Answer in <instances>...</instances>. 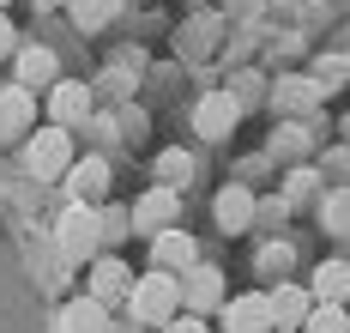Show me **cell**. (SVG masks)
<instances>
[{
  "label": "cell",
  "instance_id": "obj_1",
  "mask_svg": "<svg viewBox=\"0 0 350 333\" xmlns=\"http://www.w3.org/2000/svg\"><path fill=\"white\" fill-rule=\"evenodd\" d=\"M127 315H133V328H170L175 315H181V279L175 273H139L133 279V291H127Z\"/></svg>",
  "mask_w": 350,
  "mask_h": 333
},
{
  "label": "cell",
  "instance_id": "obj_2",
  "mask_svg": "<svg viewBox=\"0 0 350 333\" xmlns=\"http://www.w3.org/2000/svg\"><path fill=\"white\" fill-rule=\"evenodd\" d=\"M55 249L67 267H91V260L103 255V243H97V206H85V200H67V212L55 224Z\"/></svg>",
  "mask_w": 350,
  "mask_h": 333
},
{
  "label": "cell",
  "instance_id": "obj_3",
  "mask_svg": "<svg viewBox=\"0 0 350 333\" xmlns=\"http://www.w3.org/2000/svg\"><path fill=\"white\" fill-rule=\"evenodd\" d=\"M72 134L67 127H36L31 140H25V170H31L36 182H67V170H72Z\"/></svg>",
  "mask_w": 350,
  "mask_h": 333
},
{
  "label": "cell",
  "instance_id": "obj_4",
  "mask_svg": "<svg viewBox=\"0 0 350 333\" xmlns=\"http://www.w3.org/2000/svg\"><path fill=\"white\" fill-rule=\"evenodd\" d=\"M224 267L217 260H193L187 273H181V315H206V309H224Z\"/></svg>",
  "mask_w": 350,
  "mask_h": 333
},
{
  "label": "cell",
  "instance_id": "obj_5",
  "mask_svg": "<svg viewBox=\"0 0 350 333\" xmlns=\"http://www.w3.org/2000/svg\"><path fill=\"white\" fill-rule=\"evenodd\" d=\"M91 103H97V91H91L85 79H55V85H49V127L79 134V127L91 121Z\"/></svg>",
  "mask_w": 350,
  "mask_h": 333
},
{
  "label": "cell",
  "instance_id": "obj_6",
  "mask_svg": "<svg viewBox=\"0 0 350 333\" xmlns=\"http://www.w3.org/2000/svg\"><path fill=\"white\" fill-rule=\"evenodd\" d=\"M254 219H260V194H254L247 182H224V188H217V200H211V224H217L224 236L254 230Z\"/></svg>",
  "mask_w": 350,
  "mask_h": 333
},
{
  "label": "cell",
  "instance_id": "obj_7",
  "mask_svg": "<svg viewBox=\"0 0 350 333\" xmlns=\"http://www.w3.org/2000/svg\"><path fill=\"white\" fill-rule=\"evenodd\" d=\"M127 219H133V236H145V243H151L157 230H170V224L181 219V194H175V188H157V182H151L139 200L127 206Z\"/></svg>",
  "mask_w": 350,
  "mask_h": 333
},
{
  "label": "cell",
  "instance_id": "obj_8",
  "mask_svg": "<svg viewBox=\"0 0 350 333\" xmlns=\"http://www.w3.org/2000/svg\"><path fill=\"white\" fill-rule=\"evenodd\" d=\"M236 127H242V103H236L230 91H206V97L193 103V134H200V140L224 146Z\"/></svg>",
  "mask_w": 350,
  "mask_h": 333
},
{
  "label": "cell",
  "instance_id": "obj_9",
  "mask_svg": "<svg viewBox=\"0 0 350 333\" xmlns=\"http://www.w3.org/2000/svg\"><path fill=\"white\" fill-rule=\"evenodd\" d=\"M314 103H320V85H314L308 73H284L278 85L266 91V110L278 115V121H302Z\"/></svg>",
  "mask_w": 350,
  "mask_h": 333
},
{
  "label": "cell",
  "instance_id": "obj_10",
  "mask_svg": "<svg viewBox=\"0 0 350 333\" xmlns=\"http://www.w3.org/2000/svg\"><path fill=\"white\" fill-rule=\"evenodd\" d=\"M133 279H139V273H133L121 255H97V260H91V291H85V297H97L103 309H115V303H127Z\"/></svg>",
  "mask_w": 350,
  "mask_h": 333
},
{
  "label": "cell",
  "instance_id": "obj_11",
  "mask_svg": "<svg viewBox=\"0 0 350 333\" xmlns=\"http://www.w3.org/2000/svg\"><path fill=\"white\" fill-rule=\"evenodd\" d=\"M109 188H115V164H109V158H72V170H67V200L97 206Z\"/></svg>",
  "mask_w": 350,
  "mask_h": 333
},
{
  "label": "cell",
  "instance_id": "obj_12",
  "mask_svg": "<svg viewBox=\"0 0 350 333\" xmlns=\"http://www.w3.org/2000/svg\"><path fill=\"white\" fill-rule=\"evenodd\" d=\"M193 260H200V243H193L181 224H170V230L151 236V267H157V273H175V279H181Z\"/></svg>",
  "mask_w": 350,
  "mask_h": 333
},
{
  "label": "cell",
  "instance_id": "obj_13",
  "mask_svg": "<svg viewBox=\"0 0 350 333\" xmlns=\"http://www.w3.org/2000/svg\"><path fill=\"white\" fill-rule=\"evenodd\" d=\"M217 321H224V333H272V309H266V291L224 297Z\"/></svg>",
  "mask_w": 350,
  "mask_h": 333
},
{
  "label": "cell",
  "instance_id": "obj_14",
  "mask_svg": "<svg viewBox=\"0 0 350 333\" xmlns=\"http://www.w3.org/2000/svg\"><path fill=\"white\" fill-rule=\"evenodd\" d=\"M266 309H272V328H302L308 321V309H314V297L308 285H296V279H284V285H266Z\"/></svg>",
  "mask_w": 350,
  "mask_h": 333
},
{
  "label": "cell",
  "instance_id": "obj_15",
  "mask_svg": "<svg viewBox=\"0 0 350 333\" xmlns=\"http://www.w3.org/2000/svg\"><path fill=\"white\" fill-rule=\"evenodd\" d=\"M31 121H36V91H25V85H6V91H0V140L31 134Z\"/></svg>",
  "mask_w": 350,
  "mask_h": 333
},
{
  "label": "cell",
  "instance_id": "obj_16",
  "mask_svg": "<svg viewBox=\"0 0 350 333\" xmlns=\"http://www.w3.org/2000/svg\"><path fill=\"white\" fill-rule=\"evenodd\" d=\"M308 297L314 303H350V260L345 255L320 260L314 273H308Z\"/></svg>",
  "mask_w": 350,
  "mask_h": 333
},
{
  "label": "cell",
  "instance_id": "obj_17",
  "mask_svg": "<svg viewBox=\"0 0 350 333\" xmlns=\"http://www.w3.org/2000/svg\"><path fill=\"white\" fill-rule=\"evenodd\" d=\"M55 79H61V61H55V49H42V42L18 49V79H12V85H25V91H49Z\"/></svg>",
  "mask_w": 350,
  "mask_h": 333
},
{
  "label": "cell",
  "instance_id": "obj_18",
  "mask_svg": "<svg viewBox=\"0 0 350 333\" xmlns=\"http://www.w3.org/2000/svg\"><path fill=\"white\" fill-rule=\"evenodd\" d=\"M266 158H272V164H308V158H314L308 127H302V121H278V134L266 140Z\"/></svg>",
  "mask_w": 350,
  "mask_h": 333
},
{
  "label": "cell",
  "instance_id": "obj_19",
  "mask_svg": "<svg viewBox=\"0 0 350 333\" xmlns=\"http://www.w3.org/2000/svg\"><path fill=\"white\" fill-rule=\"evenodd\" d=\"M55 333H109V309L97 297H72L67 309L55 315Z\"/></svg>",
  "mask_w": 350,
  "mask_h": 333
},
{
  "label": "cell",
  "instance_id": "obj_20",
  "mask_svg": "<svg viewBox=\"0 0 350 333\" xmlns=\"http://www.w3.org/2000/svg\"><path fill=\"white\" fill-rule=\"evenodd\" d=\"M320 194H326V176H320L314 164H290V176H284V206L296 212V206H320Z\"/></svg>",
  "mask_w": 350,
  "mask_h": 333
},
{
  "label": "cell",
  "instance_id": "obj_21",
  "mask_svg": "<svg viewBox=\"0 0 350 333\" xmlns=\"http://www.w3.org/2000/svg\"><path fill=\"white\" fill-rule=\"evenodd\" d=\"M290 267H296V249H290V243H260V255H254V273H260V279H266V285H284V279H290Z\"/></svg>",
  "mask_w": 350,
  "mask_h": 333
},
{
  "label": "cell",
  "instance_id": "obj_22",
  "mask_svg": "<svg viewBox=\"0 0 350 333\" xmlns=\"http://www.w3.org/2000/svg\"><path fill=\"white\" fill-rule=\"evenodd\" d=\"M308 79L320 85V97L345 91V85H350V49H326V55L314 61V73H308Z\"/></svg>",
  "mask_w": 350,
  "mask_h": 333
},
{
  "label": "cell",
  "instance_id": "obj_23",
  "mask_svg": "<svg viewBox=\"0 0 350 333\" xmlns=\"http://www.w3.org/2000/svg\"><path fill=\"white\" fill-rule=\"evenodd\" d=\"M133 236V219H127V206H97V243H103L109 255H121V243Z\"/></svg>",
  "mask_w": 350,
  "mask_h": 333
},
{
  "label": "cell",
  "instance_id": "obj_24",
  "mask_svg": "<svg viewBox=\"0 0 350 333\" xmlns=\"http://www.w3.org/2000/svg\"><path fill=\"white\" fill-rule=\"evenodd\" d=\"M151 170H157V188H175V194H181L187 176H193V158L170 146V151H157V158H151Z\"/></svg>",
  "mask_w": 350,
  "mask_h": 333
},
{
  "label": "cell",
  "instance_id": "obj_25",
  "mask_svg": "<svg viewBox=\"0 0 350 333\" xmlns=\"http://www.w3.org/2000/svg\"><path fill=\"white\" fill-rule=\"evenodd\" d=\"M320 224H326V236H350V188L320 194Z\"/></svg>",
  "mask_w": 350,
  "mask_h": 333
},
{
  "label": "cell",
  "instance_id": "obj_26",
  "mask_svg": "<svg viewBox=\"0 0 350 333\" xmlns=\"http://www.w3.org/2000/svg\"><path fill=\"white\" fill-rule=\"evenodd\" d=\"M67 12H72V25H79V31H103L109 18L121 12V0H67Z\"/></svg>",
  "mask_w": 350,
  "mask_h": 333
},
{
  "label": "cell",
  "instance_id": "obj_27",
  "mask_svg": "<svg viewBox=\"0 0 350 333\" xmlns=\"http://www.w3.org/2000/svg\"><path fill=\"white\" fill-rule=\"evenodd\" d=\"M345 328H350V309H345V303H314L308 321H302L296 333H345Z\"/></svg>",
  "mask_w": 350,
  "mask_h": 333
},
{
  "label": "cell",
  "instance_id": "obj_28",
  "mask_svg": "<svg viewBox=\"0 0 350 333\" xmlns=\"http://www.w3.org/2000/svg\"><path fill=\"white\" fill-rule=\"evenodd\" d=\"M314 170H320V176H338V188H350V146L338 140V146L326 151V158H320Z\"/></svg>",
  "mask_w": 350,
  "mask_h": 333
},
{
  "label": "cell",
  "instance_id": "obj_29",
  "mask_svg": "<svg viewBox=\"0 0 350 333\" xmlns=\"http://www.w3.org/2000/svg\"><path fill=\"white\" fill-rule=\"evenodd\" d=\"M230 97H236V103H242V115H247L254 103H260V97H266V85H260V73H242L236 85H230Z\"/></svg>",
  "mask_w": 350,
  "mask_h": 333
},
{
  "label": "cell",
  "instance_id": "obj_30",
  "mask_svg": "<svg viewBox=\"0 0 350 333\" xmlns=\"http://www.w3.org/2000/svg\"><path fill=\"white\" fill-rule=\"evenodd\" d=\"M272 170H278V164H272V158H266V151H254V158H242V164H236V182H247V188H254V176H260V182H266V176H272Z\"/></svg>",
  "mask_w": 350,
  "mask_h": 333
},
{
  "label": "cell",
  "instance_id": "obj_31",
  "mask_svg": "<svg viewBox=\"0 0 350 333\" xmlns=\"http://www.w3.org/2000/svg\"><path fill=\"white\" fill-rule=\"evenodd\" d=\"M97 91H103V97H127V91H133V73H115V67H109Z\"/></svg>",
  "mask_w": 350,
  "mask_h": 333
},
{
  "label": "cell",
  "instance_id": "obj_32",
  "mask_svg": "<svg viewBox=\"0 0 350 333\" xmlns=\"http://www.w3.org/2000/svg\"><path fill=\"white\" fill-rule=\"evenodd\" d=\"M157 333H211V328H206V315H175L170 328H157Z\"/></svg>",
  "mask_w": 350,
  "mask_h": 333
},
{
  "label": "cell",
  "instance_id": "obj_33",
  "mask_svg": "<svg viewBox=\"0 0 350 333\" xmlns=\"http://www.w3.org/2000/svg\"><path fill=\"white\" fill-rule=\"evenodd\" d=\"M18 55V31H12V18L0 12V61H12Z\"/></svg>",
  "mask_w": 350,
  "mask_h": 333
},
{
  "label": "cell",
  "instance_id": "obj_34",
  "mask_svg": "<svg viewBox=\"0 0 350 333\" xmlns=\"http://www.w3.org/2000/svg\"><path fill=\"white\" fill-rule=\"evenodd\" d=\"M31 6H42V12H55V6H67V0H31Z\"/></svg>",
  "mask_w": 350,
  "mask_h": 333
},
{
  "label": "cell",
  "instance_id": "obj_35",
  "mask_svg": "<svg viewBox=\"0 0 350 333\" xmlns=\"http://www.w3.org/2000/svg\"><path fill=\"white\" fill-rule=\"evenodd\" d=\"M338 140H345V146H350V115H345V121H338Z\"/></svg>",
  "mask_w": 350,
  "mask_h": 333
},
{
  "label": "cell",
  "instance_id": "obj_36",
  "mask_svg": "<svg viewBox=\"0 0 350 333\" xmlns=\"http://www.w3.org/2000/svg\"><path fill=\"white\" fill-rule=\"evenodd\" d=\"M109 333H139V328H133V321H127V328H109Z\"/></svg>",
  "mask_w": 350,
  "mask_h": 333
},
{
  "label": "cell",
  "instance_id": "obj_37",
  "mask_svg": "<svg viewBox=\"0 0 350 333\" xmlns=\"http://www.w3.org/2000/svg\"><path fill=\"white\" fill-rule=\"evenodd\" d=\"M0 12H6V0H0Z\"/></svg>",
  "mask_w": 350,
  "mask_h": 333
},
{
  "label": "cell",
  "instance_id": "obj_38",
  "mask_svg": "<svg viewBox=\"0 0 350 333\" xmlns=\"http://www.w3.org/2000/svg\"><path fill=\"white\" fill-rule=\"evenodd\" d=\"M278 333H290V328H278Z\"/></svg>",
  "mask_w": 350,
  "mask_h": 333
},
{
  "label": "cell",
  "instance_id": "obj_39",
  "mask_svg": "<svg viewBox=\"0 0 350 333\" xmlns=\"http://www.w3.org/2000/svg\"><path fill=\"white\" fill-rule=\"evenodd\" d=\"M345 6H350V0H345Z\"/></svg>",
  "mask_w": 350,
  "mask_h": 333
},
{
  "label": "cell",
  "instance_id": "obj_40",
  "mask_svg": "<svg viewBox=\"0 0 350 333\" xmlns=\"http://www.w3.org/2000/svg\"><path fill=\"white\" fill-rule=\"evenodd\" d=\"M345 333H350V328H345Z\"/></svg>",
  "mask_w": 350,
  "mask_h": 333
}]
</instances>
